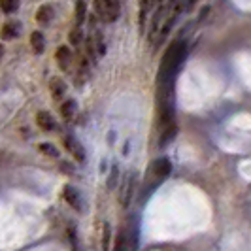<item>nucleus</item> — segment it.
<instances>
[{
    "label": "nucleus",
    "mask_w": 251,
    "mask_h": 251,
    "mask_svg": "<svg viewBox=\"0 0 251 251\" xmlns=\"http://www.w3.org/2000/svg\"><path fill=\"white\" fill-rule=\"evenodd\" d=\"M187 42L176 40L168 46L166 53L161 59V68H159V87H168L174 81V75L181 68V64L187 57Z\"/></svg>",
    "instance_id": "f257e3e1"
},
{
    "label": "nucleus",
    "mask_w": 251,
    "mask_h": 251,
    "mask_svg": "<svg viewBox=\"0 0 251 251\" xmlns=\"http://www.w3.org/2000/svg\"><path fill=\"white\" fill-rule=\"evenodd\" d=\"M93 10H95V15H99V19L106 23L117 21V17L121 15V6L115 0H97L93 4Z\"/></svg>",
    "instance_id": "f03ea898"
},
{
    "label": "nucleus",
    "mask_w": 251,
    "mask_h": 251,
    "mask_svg": "<svg viewBox=\"0 0 251 251\" xmlns=\"http://www.w3.org/2000/svg\"><path fill=\"white\" fill-rule=\"evenodd\" d=\"M170 174H172V163H170V159H166V157H159V159H155L153 164H151L148 177L151 176V179H153L155 183H161V181L166 179Z\"/></svg>",
    "instance_id": "7ed1b4c3"
},
{
    "label": "nucleus",
    "mask_w": 251,
    "mask_h": 251,
    "mask_svg": "<svg viewBox=\"0 0 251 251\" xmlns=\"http://www.w3.org/2000/svg\"><path fill=\"white\" fill-rule=\"evenodd\" d=\"M63 199L64 202L72 208V210H75V212H83V197H81V193L77 191V189L74 187V185H70V183H66L63 187Z\"/></svg>",
    "instance_id": "20e7f679"
},
{
    "label": "nucleus",
    "mask_w": 251,
    "mask_h": 251,
    "mask_svg": "<svg viewBox=\"0 0 251 251\" xmlns=\"http://www.w3.org/2000/svg\"><path fill=\"white\" fill-rule=\"evenodd\" d=\"M63 144H64V150L68 151L77 163H83L85 161V150L79 144V140H75L74 136H64Z\"/></svg>",
    "instance_id": "39448f33"
},
{
    "label": "nucleus",
    "mask_w": 251,
    "mask_h": 251,
    "mask_svg": "<svg viewBox=\"0 0 251 251\" xmlns=\"http://www.w3.org/2000/svg\"><path fill=\"white\" fill-rule=\"evenodd\" d=\"M55 61H57L59 68H61L63 72H68V70H70V66H72V63H74L72 50H70L68 46H59L57 51H55Z\"/></svg>",
    "instance_id": "423d86ee"
},
{
    "label": "nucleus",
    "mask_w": 251,
    "mask_h": 251,
    "mask_svg": "<svg viewBox=\"0 0 251 251\" xmlns=\"http://www.w3.org/2000/svg\"><path fill=\"white\" fill-rule=\"evenodd\" d=\"M134 185H136V181H134V174H130V176L123 181V185H121V197H119V202H121L125 208L130 204L132 197H134Z\"/></svg>",
    "instance_id": "0eeeda50"
},
{
    "label": "nucleus",
    "mask_w": 251,
    "mask_h": 251,
    "mask_svg": "<svg viewBox=\"0 0 251 251\" xmlns=\"http://www.w3.org/2000/svg\"><path fill=\"white\" fill-rule=\"evenodd\" d=\"M50 91H51V97H53V100L61 102V100H64V97H66V91H68V87H66L64 79H61V77H51Z\"/></svg>",
    "instance_id": "6e6552de"
},
{
    "label": "nucleus",
    "mask_w": 251,
    "mask_h": 251,
    "mask_svg": "<svg viewBox=\"0 0 251 251\" xmlns=\"http://www.w3.org/2000/svg\"><path fill=\"white\" fill-rule=\"evenodd\" d=\"M164 10H166V6H159L157 10H155V13H153V19H151V25H150V36H148V40H155L157 38V34H161V21H163V15H164Z\"/></svg>",
    "instance_id": "1a4fd4ad"
},
{
    "label": "nucleus",
    "mask_w": 251,
    "mask_h": 251,
    "mask_svg": "<svg viewBox=\"0 0 251 251\" xmlns=\"http://www.w3.org/2000/svg\"><path fill=\"white\" fill-rule=\"evenodd\" d=\"M19 34H21V25H19V23H15V21H4L2 30H0V36H2L4 42L15 40Z\"/></svg>",
    "instance_id": "9d476101"
},
{
    "label": "nucleus",
    "mask_w": 251,
    "mask_h": 251,
    "mask_svg": "<svg viewBox=\"0 0 251 251\" xmlns=\"http://www.w3.org/2000/svg\"><path fill=\"white\" fill-rule=\"evenodd\" d=\"M53 17H55V10H53V6L51 4H42L40 8H38L36 12V23L38 25H50L51 21H53Z\"/></svg>",
    "instance_id": "9b49d317"
},
{
    "label": "nucleus",
    "mask_w": 251,
    "mask_h": 251,
    "mask_svg": "<svg viewBox=\"0 0 251 251\" xmlns=\"http://www.w3.org/2000/svg\"><path fill=\"white\" fill-rule=\"evenodd\" d=\"M36 125L44 130V132H51V130H55V119H53V115L50 112H46V110H40L36 113Z\"/></svg>",
    "instance_id": "f8f14e48"
},
{
    "label": "nucleus",
    "mask_w": 251,
    "mask_h": 251,
    "mask_svg": "<svg viewBox=\"0 0 251 251\" xmlns=\"http://www.w3.org/2000/svg\"><path fill=\"white\" fill-rule=\"evenodd\" d=\"M30 48L36 55H42L46 51V36L40 32V30H34L30 34Z\"/></svg>",
    "instance_id": "ddd939ff"
},
{
    "label": "nucleus",
    "mask_w": 251,
    "mask_h": 251,
    "mask_svg": "<svg viewBox=\"0 0 251 251\" xmlns=\"http://www.w3.org/2000/svg\"><path fill=\"white\" fill-rule=\"evenodd\" d=\"M75 112H77V104H75V100H64L63 104H61V117L66 119V121H70V119L75 115Z\"/></svg>",
    "instance_id": "4468645a"
},
{
    "label": "nucleus",
    "mask_w": 251,
    "mask_h": 251,
    "mask_svg": "<svg viewBox=\"0 0 251 251\" xmlns=\"http://www.w3.org/2000/svg\"><path fill=\"white\" fill-rule=\"evenodd\" d=\"M38 151H40L42 155L50 157V159H59V157H61V151L57 150L53 144H48V142H42V144H38Z\"/></svg>",
    "instance_id": "2eb2a0df"
},
{
    "label": "nucleus",
    "mask_w": 251,
    "mask_h": 251,
    "mask_svg": "<svg viewBox=\"0 0 251 251\" xmlns=\"http://www.w3.org/2000/svg\"><path fill=\"white\" fill-rule=\"evenodd\" d=\"M151 10H153V4L151 2H142L140 4V30L144 32L146 30V23H148V15H151Z\"/></svg>",
    "instance_id": "dca6fc26"
},
{
    "label": "nucleus",
    "mask_w": 251,
    "mask_h": 251,
    "mask_svg": "<svg viewBox=\"0 0 251 251\" xmlns=\"http://www.w3.org/2000/svg\"><path fill=\"white\" fill-rule=\"evenodd\" d=\"M177 132V126H168V128H164V130H161V138H159V146L161 148H164L166 144H170L172 140H174V136H176Z\"/></svg>",
    "instance_id": "f3484780"
},
{
    "label": "nucleus",
    "mask_w": 251,
    "mask_h": 251,
    "mask_svg": "<svg viewBox=\"0 0 251 251\" xmlns=\"http://www.w3.org/2000/svg\"><path fill=\"white\" fill-rule=\"evenodd\" d=\"M68 42H70V46H81L83 44V30H81V26H75V28H72L68 32Z\"/></svg>",
    "instance_id": "a211bd4d"
},
{
    "label": "nucleus",
    "mask_w": 251,
    "mask_h": 251,
    "mask_svg": "<svg viewBox=\"0 0 251 251\" xmlns=\"http://www.w3.org/2000/svg\"><path fill=\"white\" fill-rule=\"evenodd\" d=\"M85 17H87V4L85 2H77L75 4V23L81 25L85 21Z\"/></svg>",
    "instance_id": "6ab92c4d"
},
{
    "label": "nucleus",
    "mask_w": 251,
    "mask_h": 251,
    "mask_svg": "<svg viewBox=\"0 0 251 251\" xmlns=\"http://www.w3.org/2000/svg\"><path fill=\"white\" fill-rule=\"evenodd\" d=\"M128 248V236L125 232H121L117 238H115V246H113V251H126Z\"/></svg>",
    "instance_id": "aec40b11"
},
{
    "label": "nucleus",
    "mask_w": 251,
    "mask_h": 251,
    "mask_svg": "<svg viewBox=\"0 0 251 251\" xmlns=\"http://www.w3.org/2000/svg\"><path fill=\"white\" fill-rule=\"evenodd\" d=\"M0 10L6 13V15H10V13H13V12H17V10H19V2H17V0L2 2V4H0Z\"/></svg>",
    "instance_id": "412c9836"
},
{
    "label": "nucleus",
    "mask_w": 251,
    "mask_h": 251,
    "mask_svg": "<svg viewBox=\"0 0 251 251\" xmlns=\"http://www.w3.org/2000/svg\"><path fill=\"white\" fill-rule=\"evenodd\" d=\"M112 240V230L110 225H104V232H102V251H110V242Z\"/></svg>",
    "instance_id": "4be33fe9"
},
{
    "label": "nucleus",
    "mask_w": 251,
    "mask_h": 251,
    "mask_svg": "<svg viewBox=\"0 0 251 251\" xmlns=\"http://www.w3.org/2000/svg\"><path fill=\"white\" fill-rule=\"evenodd\" d=\"M210 10H212L210 6H204V8L201 10V17H199V21H204V19L208 17V13H210Z\"/></svg>",
    "instance_id": "5701e85b"
},
{
    "label": "nucleus",
    "mask_w": 251,
    "mask_h": 251,
    "mask_svg": "<svg viewBox=\"0 0 251 251\" xmlns=\"http://www.w3.org/2000/svg\"><path fill=\"white\" fill-rule=\"evenodd\" d=\"M115 179H117V168L113 166L112 170V176H110V187H113V183H115Z\"/></svg>",
    "instance_id": "b1692460"
}]
</instances>
